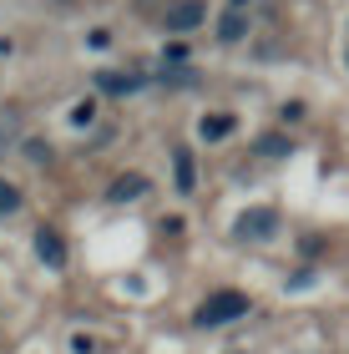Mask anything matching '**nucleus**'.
Returning <instances> with one entry per match:
<instances>
[{
	"label": "nucleus",
	"mask_w": 349,
	"mask_h": 354,
	"mask_svg": "<svg viewBox=\"0 0 349 354\" xmlns=\"http://www.w3.org/2000/svg\"><path fill=\"white\" fill-rule=\"evenodd\" d=\"M243 30H248V15L233 6L223 21H218V41H228V46H233V41H243Z\"/></svg>",
	"instance_id": "obj_8"
},
{
	"label": "nucleus",
	"mask_w": 349,
	"mask_h": 354,
	"mask_svg": "<svg viewBox=\"0 0 349 354\" xmlns=\"http://www.w3.org/2000/svg\"><path fill=\"white\" fill-rule=\"evenodd\" d=\"M258 157H289V137H263L258 142Z\"/></svg>",
	"instance_id": "obj_11"
},
{
	"label": "nucleus",
	"mask_w": 349,
	"mask_h": 354,
	"mask_svg": "<svg viewBox=\"0 0 349 354\" xmlns=\"http://www.w3.org/2000/svg\"><path fill=\"white\" fill-rule=\"evenodd\" d=\"M71 122L76 127H91V122H97V102H76L71 106Z\"/></svg>",
	"instance_id": "obj_12"
},
{
	"label": "nucleus",
	"mask_w": 349,
	"mask_h": 354,
	"mask_svg": "<svg viewBox=\"0 0 349 354\" xmlns=\"http://www.w3.org/2000/svg\"><path fill=\"white\" fill-rule=\"evenodd\" d=\"M178 187H193V152H178Z\"/></svg>",
	"instance_id": "obj_13"
},
{
	"label": "nucleus",
	"mask_w": 349,
	"mask_h": 354,
	"mask_svg": "<svg viewBox=\"0 0 349 354\" xmlns=\"http://www.w3.org/2000/svg\"><path fill=\"white\" fill-rule=\"evenodd\" d=\"M202 15H208V6H202V0H172V6L162 10V26L172 30V36H182V30L202 26Z\"/></svg>",
	"instance_id": "obj_3"
},
{
	"label": "nucleus",
	"mask_w": 349,
	"mask_h": 354,
	"mask_svg": "<svg viewBox=\"0 0 349 354\" xmlns=\"http://www.w3.org/2000/svg\"><path fill=\"white\" fill-rule=\"evenodd\" d=\"M248 309H253L248 294H238V288H218V294H208V299L198 304L193 319H198L202 329H218V324H233V319H248Z\"/></svg>",
	"instance_id": "obj_1"
},
{
	"label": "nucleus",
	"mask_w": 349,
	"mask_h": 354,
	"mask_svg": "<svg viewBox=\"0 0 349 354\" xmlns=\"http://www.w3.org/2000/svg\"><path fill=\"white\" fill-rule=\"evenodd\" d=\"M97 86L112 91V96H126V91L142 86V76H132V71H97Z\"/></svg>",
	"instance_id": "obj_6"
},
{
	"label": "nucleus",
	"mask_w": 349,
	"mask_h": 354,
	"mask_svg": "<svg viewBox=\"0 0 349 354\" xmlns=\"http://www.w3.org/2000/svg\"><path fill=\"white\" fill-rule=\"evenodd\" d=\"M233 127H238V122L228 117V111H213V117H202V122H198V137H202V142H223Z\"/></svg>",
	"instance_id": "obj_7"
},
{
	"label": "nucleus",
	"mask_w": 349,
	"mask_h": 354,
	"mask_svg": "<svg viewBox=\"0 0 349 354\" xmlns=\"http://www.w3.org/2000/svg\"><path fill=\"white\" fill-rule=\"evenodd\" d=\"M233 238H243V243H268V238H279V213L274 207H248V213L233 223Z\"/></svg>",
	"instance_id": "obj_2"
},
{
	"label": "nucleus",
	"mask_w": 349,
	"mask_h": 354,
	"mask_svg": "<svg viewBox=\"0 0 349 354\" xmlns=\"http://www.w3.org/2000/svg\"><path fill=\"white\" fill-rule=\"evenodd\" d=\"M36 259H41L46 268H61V263H66V243H61V233H51V228L36 233Z\"/></svg>",
	"instance_id": "obj_4"
},
{
	"label": "nucleus",
	"mask_w": 349,
	"mask_h": 354,
	"mask_svg": "<svg viewBox=\"0 0 349 354\" xmlns=\"http://www.w3.org/2000/svg\"><path fill=\"white\" fill-rule=\"evenodd\" d=\"M142 192H147V177H142V172H122L117 183L106 187V198H112V203H137Z\"/></svg>",
	"instance_id": "obj_5"
},
{
	"label": "nucleus",
	"mask_w": 349,
	"mask_h": 354,
	"mask_svg": "<svg viewBox=\"0 0 349 354\" xmlns=\"http://www.w3.org/2000/svg\"><path fill=\"white\" fill-rule=\"evenodd\" d=\"M10 213H21V187L0 177V218H10Z\"/></svg>",
	"instance_id": "obj_9"
},
{
	"label": "nucleus",
	"mask_w": 349,
	"mask_h": 354,
	"mask_svg": "<svg viewBox=\"0 0 349 354\" xmlns=\"http://www.w3.org/2000/svg\"><path fill=\"white\" fill-rule=\"evenodd\" d=\"M21 152H26V162H36V167H41V162H51V142H36V137H30Z\"/></svg>",
	"instance_id": "obj_10"
},
{
	"label": "nucleus",
	"mask_w": 349,
	"mask_h": 354,
	"mask_svg": "<svg viewBox=\"0 0 349 354\" xmlns=\"http://www.w3.org/2000/svg\"><path fill=\"white\" fill-rule=\"evenodd\" d=\"M233 6H238V10H243V6H248V0H233Z\"/></svg>",
	"instance_id": "obj_15"
},
{
	"label": "nucleus",
	"mask_w": 349,
	"mask_h": 354,
	"mask_svg": "<svg viewBox=\"0 0 349 354\" xmlns=\"http://www.w3.org/2000/svg\"><path fill=\"white\" fill-rule=\"evenodd\" d=\"M10 132H15V117H10V111H0V142H10Z\"/></svg>",
	"instance_id": "obj_14"
}]
</instances>
